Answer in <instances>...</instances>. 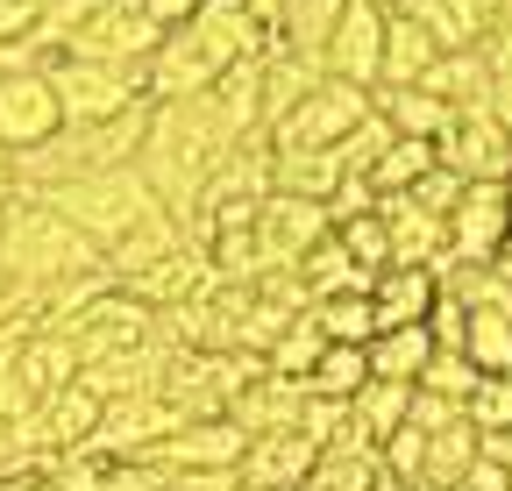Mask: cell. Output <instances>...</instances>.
I'll list each match as a JSON object with an SVG mask.
<instances>
[{
    "mask_svg": "<svg viewBox=\"0 0 512 491\" xmlns=\"http://www.w3.org/2000/svg\"><path fill=\"white\" fill-rule=\"evenodd\" d=\"M242 136H228V121L214 114V100H150V121H143V150H136V171L143 186L157 193V207L171 221L192 214L200 186L221 171V157L235 150Z\"/></svg>",
    "mask_w": 512,
    "mask_h": 491,
    "instance_id": "6da1fadb",
    "label": "cell"
},
{
    "mask_svg": "<svg viewBox=\"0 0 512 491\" xmlns=\"http://www.w3.org/2000/svg\"><path fill=\"white\" fill-rule=\"evenodd\" d=\"M0 271H8L15 314H22V306L43 299L50 285H72V278L107 271V257H100L64 214H50V207L29 200V193H15L8 207H0Z\"/></svg>",
    "mask_w": 512,
    "mask_h": 491,
    "instance_id": "7a4b0ae2",
    "label": "cell"
},
{
    "mask_svg": "<svg viewBox=\"0 0 512 491\" xmlns=\"http://www.w3.org/2000/svg\"><path fill=\"white\" fill-rule=\"evenodd\" d=\"M29 200H43L50 214H64L93 250L107 257L114 242H128L143 221H157L164 207H157V193L143 186V171L136 164H121V171H100V178H72V186H50V193H29Z\"/></svg>",
    "mask_w": 512,
    "mask_h": 491,
    "instance_id": "3957f363",
    "label": "cell"
},
{
    "mask_svg": "<svg viewBox=\"0 0 512 491\" xmlns=\"http://www.w3.org/2000/svg\"><path fill=\"white\" fill-rule=\"evenodd\" d=\"M242 65V57L221 43V29L207 15H192L185 29H164V43L150 50V65H143V93L150 100H200L214 93V79Z\"/></svg>",
    "mask_w": 512,
    "mask_h": 491,
    "instance_id": "277c9868",
    "label": "cell"
},
{
    "mask_svg": "<svg viewBox=\"0 0 512 491\" xmlns=\"http://www.w3.org/2000/svg\"><path fill=\"white\" fill-rule=\"evenodd\" d=\"M157 43H164V29L143 15V0H93L86 22L72 29V43H64V57L114 65V72H143Z\"/></svg>",
    "mask_w": 512,
    "mask_h": 491,
    "instance_id": "5b68a950",
    "label": "cell"
},
{
    "mask_svg": "<svg viewBox=\"0 0 512 491\" xmlns=\"http://www.w3.org/2000/svg\"><path fill=\"white\" fill-rule=\"evenodd\" d=\"M370 121V93L342 86V79H320L306 100H292L271 121V150H335L342 136H356Z\"/></svg>",
    "mask_w": 512,
    "mask_h": 491,
    "instance_id": "8992f818",
    "label": "cell"
},
{
    "mask_svg": "<svg viewBox=\"0 0 512 491\" xmlns=\"http://www.w3.org/2000/svg\"><path fill=\"white\" fill-rule=\"evenodd\" d=\"M50 86H57V107L64 121H121L150 107L143 93V72H114V65H86V57H50Z\"/></svg>",
    "mask_w": 512,
    "mask_h": 491,
    "instance_id": "52a82bcc",
    "label": "cell"
},
{
    "mask_svg": "<svg viewBox=\"0 0 512 491\" xmlns=\"http://www.w3.org/2000/svg\"><path fill=\"white\" fill-rule=\"evenodd\" d=\"M434 164L456 171L463 186H498V178H512V129L491 121V107H463L434 136Z\"/></svg>",
    "mask_w": 512,
    "mask_h": 491,
    "instance_id": "ba28073f",
    "label": "cell"
},
{
    "mask_svg": "<svg viewBox=\"0 0 512 491\" xmlns=\"http://www.w3.org/2000/svg\"><path fill=\"white\" fill-rule=\"evenodd\" d=\"M50 335H64V342L79 349V363L93 371V363H107V356H121V349H143V342L157 335V314H150V306H136L128 292H114V285H107L93 306H79V314L64 321V328H50Z\"/></svg>",
    "mask_w": 512,
    "mask_h": 491,
    "instance_id": "9c48e42d",
    "label": "cell"
},
{
    "mask_svg": "<svg viewBox=\"0 0 512 491\" xmlns=\"http://www.w3.org/2000/svg\"><path fill=\"white\" fill-rule=\"evenodd\" d=\"M164 435H178V413H171L157 392L114 399V406H100V427H93V442H86L79 456H93V463H143Z\"/></svg>",
    "mask_w": 512,
    "mask_h": 491,
    "instance_id": "30bf717a",
    "label": "cell"
},
{
    "mask_svg": "<svg viewBox=\"0 0 512 491\" xmlns=\"http://www.w3.org/2000/svg\"><path fill=\"white\" fill-rule=\"evenodd\" d=\"M57 129H64V107H57L50 72H0V150H8V157H29V150H43Z\"/></svg>",
    "mask_w": 512,
    "mask_h": 491,
    "instance_id": "8fae6325",
    "label": "cell"
},
{
    "mask_svg": "<svg viewBox=\"0 0 512 491\" xmlns=\"http://www.w3.org/2000/svg\"><path fill=\"white\" fill-rule=\"evenodd\" d=\"M335 221L328 207H313V200H292V193H271L264 207H256V257H264V278L292 271L313 242H328Z\"/></svg>",
    "mask_w": 512,
    "mask_h": 491,
    "instance_id": "7c38bea8",
    "label": "cell"
},
{
    "mask_svg": "<svg viewBox=\"0 0 512 491\" xmlns=\"http://www.w3.org/2000/svg\"><path fill=\"white\" fill-rule=\"evenodd\" d=\"M320 72L356 86V93H377V72H384V15L363 8V0H349L335 36L320 43Z\"/></svg>",
    "mask_w": 512,
    "mask_h": 491,
    "instance_id": "4fadbf2b",
    "label": "cell"
},
{
    "mask_svg": "<svg viewBox=\"0 0 512 491\" xmlns=\"http://www.w3.org/2000/svg\"><path fill=\"white\" fill-rule=\"evenodd\" d=\"M242 449H249V435L235 420H185L178 435H164L143 456V470H157V477H171V470H242Z\"/></svg>",
    "mask_w": 512,
    "mask_h": 491,
    "instance_id": "5bb4252c",
    "label": "cell"
},
{
    "mask_svg": "<svg viewBox=\"0 0 512 491\" xmlns=\"http://www.w3.org/2000/svg\"><path fill=\"white\" fill-rule=\"evenodd\" d=\"M512 235V193H505V178L498 186H463L456 214H448V257H463V264H491V250Z\"/></svg>",
    "mask_w": 512,
    "mask_h": 491,
    "instance_id": "9a60e30c",
    "label": "cell"
},
{
    "mask_svg": "<svg viewBox=\"0 0 512 491\" xmlns=\"http://www.w3.org/2000/svg\"><path fill=\"white\" fill-rule=\"evenodd\" d=\"M313 463H320V442L306 435V427H292V435H249L235 477H242L249 491H299Z\"/></svg>",
    "mask_w": 512,
    "mask_h": 491,
    "instance_id": "2e32d148",
    "label": "cell"
},
{
    "mask_svg": "<svg viewBox=\"0 0 512 491\" xmlns=\"http://www.w3.org/2000/svg\"><path fill=\"white\" fill-rule=\"evenodd\" d=\"M377 221H384V242H392V264H406V271H434V264L448 257V221L427 214L420 200H406V193L377 200Z\"/></svg>",
    "mask_w": 512,
    "mask_h": 491,
    "instance_id": "e0dca14e",
    "label": "cell"
},
{
    "mask_svg": "<svg viewBox=\"0 0 512 491\" xmlns=\"http://www.w3.org/2000/svg\"><path fill=\"white\" fill-rule=\"evenodd\" d=\"M79 349L64 342V335H22L15 342V371H8V385L36 406V399H50V392H64V385H79Z\"/></svg>",
    "mask_w": 512,
    "mask_h": 491,
    "instance_id": "ac0fdd59",
    "label": "cell"
},
{
    "mask_svg": "<svg viewBox=\"0 0 512 491\" xmlns=\"http://www.w3.org/2000/svg\"><path fill=\"white\" fill-rule=\"evenodd\" d=\"M306 385H292V378H256V385H242V399L228 406V420L242 427V435H292V427H306Z\"/></svg>",
    "mask_w": 512,
    "mask_h": 491,
    "instance_id": "d6986e66",
    "label": "cell"
},
{
    "mask_svg": "<svg viewBox=\"0 0 512 491\" xmlns=\"http://www.w3.org/2000/svg\"><path fill=\"white\" fill-rule=\"evenodd\" d=\"M434 299H441L434 271H406V264L377 271V278H370V314H377V335H384V328H427Z\"/></svg>",
    "mask_w": 512,
    "mask_h": 491,
    "instance_id": "ffe728a7",
    "label": "cell"
},
{
    "mask_svg": "<svg viewBox=\"0 0 512 491\" xmlns=\"http://www.w3.org/2000/svg\"><path fill=\"white\" fill-rule=\"evenodd\" d=\"M342 186H349V171H342L335 150H271V193H292V200L328 207Z\"/></svg>",
    "mask_w": 512,
    "mask_h": 491,
    "instance_id": "44dd1931",
    "label": "cell"
},
{
    "mask_svg": "<svg viewBox=\"0 0 512 491\" xmlns=\"http://www.w3.org/2000/svg\"><path fill=\"white\" fill-rule=\"evenodd\" d=\"M448 114H463V107H484L491 100V57H484V43L477 50H441L434 65H427V79H420Z\"/></svg>",
    "mask_w": 512,
    "mask_h": 491,
    "instance_id": "7402d4cb",
    "label": "cell"
},
{
    "mask_svg": "<svg viewBox=\"0 0 512 491\" xmlns=\"http://www.w3.org/2000/svg\"><path fill=\"white\" fill-rule=\"evenodd\" d=\"M370 114H377L392 136H413V143H434V136L448 129V107H441L427 86H377V93H370Z\"/></svg>",
    "mask_w": 512,
    "mask_h": 491,
    "instance_id": "603a6c76",
    "label": "cell"
},
{
    "mask_svg": "<svg viewBox=\"0 0 512 491\" xmlns=\"http://www.w3.org/2000/svg\"><path fill=\"white\" fill-rule=\"evenodd\" d=\"M434 36L413 22V15H384V72H377V86H420L427 79V65H434Z\"/></svg>",
    "mask_w": 512,
    "mask_h": 491,
    "instance_id": "cb8c5ba5",
    "label": "cell"
},
{
    "mask_svg": "<svg viewBox=\"0 0 512 491\" xmlns=\"http://www.w3.org/2000/svg\"><path fill=\"white\" fill-rule=\"evenodd\" d=\"M463 356H470L477 378H512V306L463 314Z\"/></svg>",
    "mask_w": 512,
    "mask_h": 491,
    "instance_id": "d4e9b609",
    "label": "cell"
},
{
    "mask_svg": "<svg viewBox=\"0 0 512 491\" xmlns=\"http://www.w3.org/2000/svg\"><path fill=\"white\" fill-rule=\"evenodd\" d=\"M370 378L377 385H420V371H427V356H434V335L427 328H384V335H370Z\"/></svg>",
    "mask_w": 512,
    "mask_h": 491,
    "instance_id": "484cf974",
    "label": "cell"
},
{
    "mask_svg": "<svg viewBox=\"0 0 512 491\" xmlns=\"http://www.w3.org/2000/svg\"><path fill=\"white\" fill-rule=\"evenodd\" d=\"M406 406H413V385H363L356 399H349V435L356 442H370V449H384L406 427Z\"/></svg>",
    "mask_w": 512,
    "mask_h": 491,
    "instance_id": "4316f807",
    "label": "cell"
},
{
    "mask_svg": "<svg viewBox=\"0 0 512 491\" xmlns=\"http://www.w3.org/2000/svg\"><path fill=\"white\" fill-rule=\"evenodd\" d=\"M399 15H413L434 50H477L484 43V15H477V0H399Z\"/></svg>",
    "mask_w": 512,
    "mask_h": 491,
    "instance_id": "83f0119b",
    "label": "cell"
},
{
    "mask_svg": "<svg viewBox=\"0 0 512 491\" xmlns=\"http://www.w3.org/2000/svg\"><path fill=\"white\" fill-rule=\"evenodd\" d=\"M171 250H185V228L171 221V214H157V221H143L128 242H114L107 250V278L121 285V278H136V271H150V264H164Z\"/></svg>",
    "mask_w": 512,
    "mask_h": 491,
    "instance_id": "f1b7e54d",
    "label": "cell"
},
{
    "mask_svg": "<svg viewBox=\"0 0 512 491\" xmlns=\"http://www.w3.org/2000/svg\"><path fill=\"white\" fill-rule=\"evenodd\" d=\"M349 0H278V50H299V57H320V43L335 36Z\"/></svg>",
    "mask_w": 512,
    "mask_h": 491,
    "instance_id": "f546056e",
    "label": "cell"
},
{
    "mask_svg": "<svg viewBox=\"0 0 512 491\" xmlns=\"http://www.w3.org/2000/svg\"><path fill=\"white\" fill-rule=\"evenodd\" d=\"M427 171H434V143L392 136V143H384V157L370 164V193H377V200H392V193H413Z\"/></svg>",
    "mask_w": 512,
    "mask_h": 491,
    "instance_id": "4dcf8cb0",
    "label": "cell"
},
{
    "mask_svg": "<svg viewBox=\"0 0 512 491\" xmlns=\"http://www.w3.org/2000/svg\"><path fill=\"white\" fill-rule=\"evenodd\" d=\"M363 385H370V356L349 349V342H328V356H320V363H313V378H306V392H313V399H328V406H349Z\"/></svg>",
    "mask_w": 512,
    "mask_h": 491,
    "instance_id": "1f68e13d",
    "label": "cell"
},
{
    "mask_svg": "<svg viewBox=\"0 0 512 491\" xmlns=\"http://www.w3.org/2000/svg\"><path fill=\"white\" fill-rule=\"evenodd\" d=\"M320 356H328V335L313 328V314H299V321H292V328H285V335L264 349V371H271V378H292V385H306Z\"/></svg>",
    "mask_w": 512,
    "mask_h": 491,
    "instance_id": "d6a6232c",
    "label": "cell"
},
{
    "mask_svg": "<svg viewBox=\"0 0 512 491\" xmlns=\"http://www.w3.org/2000/svg\"><path fill=\"white\" fill-rule=\"evenodd\" d=\"M306 314H313V328L328 335V342H349V349H370V335H377L370 292H342V299H320V306H306Z\"/></svg>",
    "mask_w": 512,
    "mask_h": 491,
    "instance_id": "836d02e7",
    "label": "cell"
},
{
    "mask_svg": "<svg viewBox=\"0 0 512 491\" xmlns=\"http://www.w3.org/2000/svg\"><path fill=\"white\" fill-rule=\"evenodd\" d=\"M335 242H342V257L377 278V271H392V242H384V221L377 214H356V221H335Z\"/></svg>",
    "mask_w": 512,
    "mask_h": 491,
    "instance_id": "e575fe53",
    "label": "cell"
},
{
    "mask_svg": "<svg viewBox=\"0 0 512 491\" xmlns=\"http://www.w3.org/2000/svg\"><path fill=\"white\" fill-rule=\"evenodd\" d=\"M463 420L477 427V442L505 435V427H512V378H477V392L463 399Z\"/></svg>",
    "mask_w": 512,
    "mask_h": 491,
    "instance_id": "d590c367",
    "label": "cell"
},
{
    "mask_svg": "<svg viewBox=\"0 0 512 491\" xmlns=\"http://www.w3.org/2000/svg\"><path fill=\"white\" fill-rule=\"evenodd\" d=\"M413 392H434V399H456V406H463V399L477 392V371H470V356H456V349H434Z\"/></svg>",
    "mask_w": 512,
    "mask_h": 491,
    "instance_id": "8d00e7d4",
    "label": "cell"
},
{
    "mask_svg": "<svg viewBox=\"0 0 512 491\" xmlns=\"http://www.w3.org/2000/svg\"><path fill=\"white\" fill-rule=\"evenodd\" d=\"M384 143H392V129H384V121L370 114L356 136H342V143H335V157H342V171H349V178H363V186H370V164L384 157Z\"/></svg>",
    "mask_w": 512,
    "mask_h": 491,
    "instance_id": "74e56055",
    "label": "cell"
},
{
    "mask_svg": "<svg viewBox=\"0 0 512 491\" xmlns=\"http://www.w3.org/2000/svg\"><path fill=\"white\" fill-rule=\"evenodd\" d=\"M406 200H420L427 214H441V221H448V214H456V200H463V178H456V171H441V164H434V171L420 178V186H413Z\"/></svg>",
    "mask_w": 512,
    "mask_h": 491,
    "instance_id": "f35d334b",
    "label": "cell"
},
{
    "mask_svg": "<svg viewBox=\"0 0 512 491\" xmlns=\"http://www.w3.org/2000/svg\"><path fill=\"white\" fill-rule=\"evenodd\" d=\"M456 420H463V406L434 399V392H413V406H406V427H420V435H441V427H456Z\"/></svg>",
    "mask_w": 512,
    "mask_h": 491,
    "instance_id": "ab89813d",
    "label": "cell"
},
{
    "mask_svg": "<svg viewBox=\"0 0 512 491\" xmlns=\"http://www.w3.org/2000/svg\"><path fill=\"white\" fill-rule=\"evenodd\" d=\"M157 477V470H150ZM164 491H242V477L235 470H171V477H157Z\"/></svg>",
    "mask_w": 512,
    "mask_h": 491,
    "instance_id": "60d3db41",
    "label": "cell"
},
{
    "mask_svg": "<svg viewBox=\"0 0 512 491\" xmlns=\"http://www.w3.org/2000/svg\"><path fill=\"white\" fill-rule=\"evenodd\" d=\"M200 8H207V0H143V15H150L157 29H185Z\"/></svg>",
    "mask_w": 512,
    "mask_h": 491,
    "instance_id": "b9f144b4",
    "label": "cell"
},
{
    "mask_svg": "<svg viewBox=\"0 0 512 491\" xmlns=\"http://www.w3.org/2000/svg\"><path fill=\"white\" fill-rule=\"evenodd\" d=\"M107 491H164L143 463H107Z\"/></svg>",
    "mask_w": 512,
    "mask_h": 491,
    "instance_id": "7bdbcfd3",
    "label": "cell"
},
{
    "mask_svg": "<svg viewBox=\"0 0 512 491\" xmlns=\"http://www.w3.org/2000/svg\"><path fill=\"white\" fill-rule=\"evenodd\" d=\"M505 484H512V477H505V470H498L491 456H477V470L463 477V491H505Z\"/></svg>",
    "mask_w": 512,
    "mask_h": 491,
    "instance_id": "ee69618b",
    "label": "cell"
},
{
    "mask_svg": "<svg viewBox=\"0 0 512 491\" xmlns=\"http://www.w3.org/2000/svg\"><path fill=\"white\" fill-rule=\"evenodd\" d=\"M484 456H491V463L512 477V427H505V435H484Z\"/></svg>",
    "mask_w": 512,
    "mask_h": 491,
    "instance_id": "f6af8a7d",
    "label": "cell"
},
{
    "mask_svg": "<svg viewBox=\"0 0 512 491\" xmlns=\"http://www.w3.org/2000/svg\"><path fill=\"white\" fill-rule=\"evenodd\" d=\"M491 278H498V285L512 292V235H505V242H498V250H491Z\"/></svg>",
    "mask_w": 512,
    "mask_h": 491,
    "instance_id": "bcb514c9",
    "label": "cell"
},
{
    "mask_svg": "<svg viewBox=\"0 0 512 491\" xmlns=\"http://www.w3.org/2000/svg\"><path fill=\"white\" fill-rule=\"evenodd\" d=\"M8 200H15V157L0 150V207H8Z\"/></svg>",
    "mask_w": 512,
    "mask_h": 491,
    "instance_id": "7dc6e473",
    "label": "cell"
},
{
    "mask_svg": "<svg viewBox=\"0 0 512 491\" xmlns=\"http://www.w3.org/2000/svg\"><path fill=\"white\" fill-rule=\"evenodd\" d=\"M363 8H377V15H392V8H399V0H363Z\"/></svg>",
    "mask_w": 512,
    "mask_h": 491,
    "instance_id": "c3c4849f",
    "label": "cell"
}]
</instances>
